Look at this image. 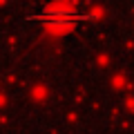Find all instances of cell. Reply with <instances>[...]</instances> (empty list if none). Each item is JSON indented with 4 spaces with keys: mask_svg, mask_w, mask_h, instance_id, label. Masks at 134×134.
Returning <instances> with one entry per match:
<instances>
[{
    "mask_svg": "<svg viewBox=\"0 0 134 134\" xmlns=\"http://www.w3.org/2000/svg\"><path fill=\"white\" fill-rule=\"evenodd\" d=\"M78 18L81 14L76 9H65V7H47L38 16V20H43L49 27H67V25H74Z\"/></svg>",
    "mask_w": 134,
    "mask_h": 134,
    "instance_id": "6da1fadb",
    "label": "cell"
}]
</instances>
